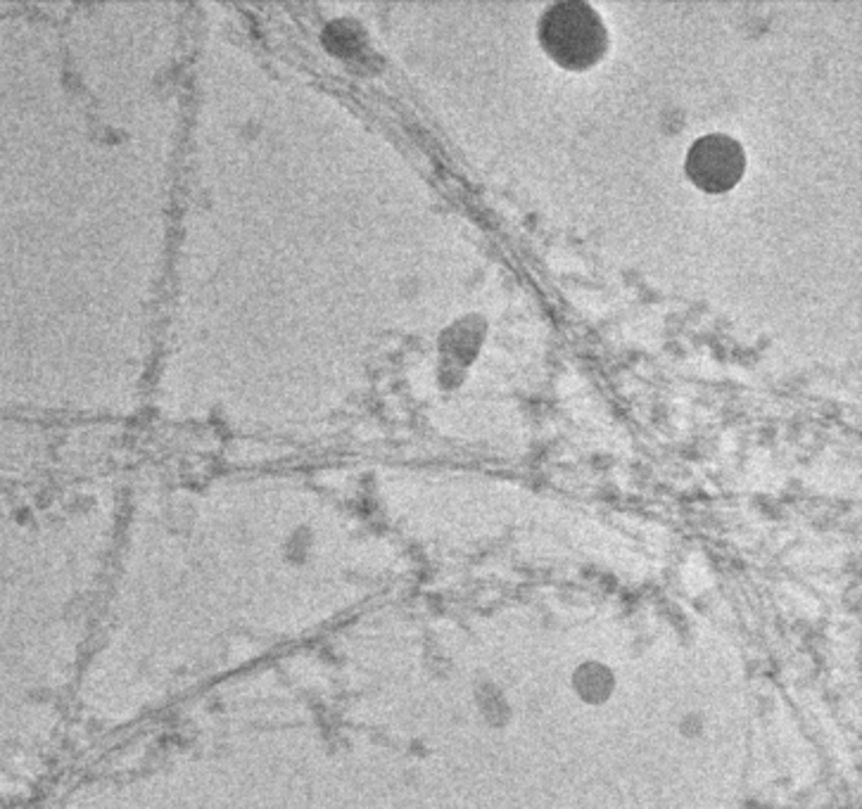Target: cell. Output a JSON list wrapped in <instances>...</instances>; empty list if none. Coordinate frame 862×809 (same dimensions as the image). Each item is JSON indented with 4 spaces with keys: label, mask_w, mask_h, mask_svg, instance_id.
I'll use <instances>...</instances> for the list:
<instances>
[{
    "label": "cell",
    "mask_w": 862,
    "mask_h": 809,
    "mask_svg": "<svg viewBox=\"0 0 862 809\" xmlns=\"http://www.w3.org/2000/svg\"><path fill=\"white\" fill-rule=\"evenodd\" d=\"M540 43L546 55L570 72L590 70L606 55L608 32L587 3H556L540 22Z\"/></svg>",
    "instance_id": "cell-1"
},
{
    "label": "cell",
    "mask_w": 862,
    "mask_h": 809,
    "mask_svg": "<svg viewBox=\"0 0 862 809\" xmlns=\"http://www.w3.org/2000/svg\"><path fill=\"white\" fill-rule=\"evenodd\" d=\"M685 172L703 192L723 195L735 188L747 172V154L735 138L723 134L703 136L689 148Z\"/></svg>",
    "instance_id": "cell-2"
}]
</instances>
